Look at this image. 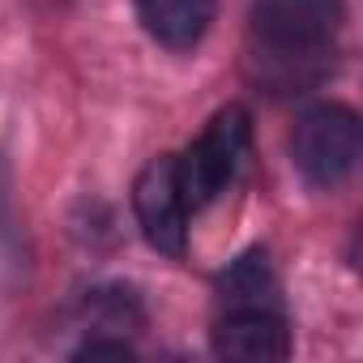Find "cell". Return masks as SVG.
<instances>
[{"instance_id": "obj_7", "label": "cell", "mask_w": 363, "mask_h": 363, "mask_svg": "<svg viewBox=\"0 0 363 363\" xmlns=\"http://www.w3.org/2000/svg\"><path fill=\"white\" fill-rule=\"evenodd\" d=\"M218 291H223V299H231V303H261V308H274L278 282H274V269H269L265 252L240 257V261L223 274Z\"/></svg>"}, {"instance_id": "obj_1", "label": "cell", "mask_w": 363, "mask_h": 363, "mask_svg": "<svg viewBox=\"0 0 363 363\" xmlns=\"http://www.w3.org/2000/svg\"><path fill=\"white\" fill-rule=\"evenodd\" d=\"M346 0H252L257 82L274 94H303L329 73Z\"/></svg>"}, {"instance_id": "obj_6", "label": "cell", "mask_w": 363, "mask_h": 363, "mask_svg": "<svg viewBox=\"0 0 363 363\" xmlns=\"http://www.w3.org/2000/svg\"><path fill=\"white\" fill-rule=\"evenodd\" d=\"M145 35L171 52H189L206 39L218 0H133Z\"/></svg>"}, {"instance_id": "obj_4", "label": "cell", "mask_w": 363, "mask_h": 363, "mask_svg": "<svg viewBox=\"0 0 363 363\" xmlns=\"http://www.w3.org/2000/svg\"><path fill=\"white\" fill-rule=\"evenodd\" d=\"M133 210L141 223V235L150 248L162 257H184L189 248V201L184 184H179V162L175 154H158L141 167L137 184H133Z\"/></svg>"}, {"instance_id": "obj_8", "label": "cell", "mask_w": 363, "mask_h": 363, "mask_svg": "<svg viewBox=\"0 0 363 363\" xmlns=\"http://www.w3.org/2000/svg\"><path fill=\"white\" fill-rule=\"evenodd\" d=\"M73 359H133V346L124 337H90L73 350Z\"/></svg>"}, {"instance_id": "obj_2", "label": "cell", "mask_w": 363, "mask_h": 363, "mask_svg": "<svg viewBox=\"0 0 363 363\" xmlns=\"http://www.w3.org/2000/svg\"><path fill=\"white\" fill-rule=\"evenodd\" d=\"M248 141H252V120L244 107H223L206 133L189 145V154H179V184H184V201L189 210H206L210 201H218L227 193V184L240 175L244 158H248Z\"/></svg>"}, {"instance_id": "obj_5", "label": "cell", "mask_w": 363, "mask_h": 363, "mask_svg": "<svg viewBox=\"0 0 363 363\" xmlns=\"http://www.w3.org/2000/svg\"><path fill=\"white\" fill-rule=\"evenodd\" d=\"M210 342L218 359H235V363H265L291 354V329L282 312L261 303H231V312L218 316Z\"/></svg>"}, {"instance_id": "obj_3", "label": "cell", "mask_w": 363, "mask_h": 363, "mask_svg": "<svg viewBox=\"0 0 363 363\" xmlns=\"http://www.w3.org/2000/svg\"><path fill=\"white\" fill-rule=\"evenodd\" d=\"M359 116L342 103H320L299 116L291 133V158L308 184L337 189L359 162Z\"/></svg>"}]
</instances>
